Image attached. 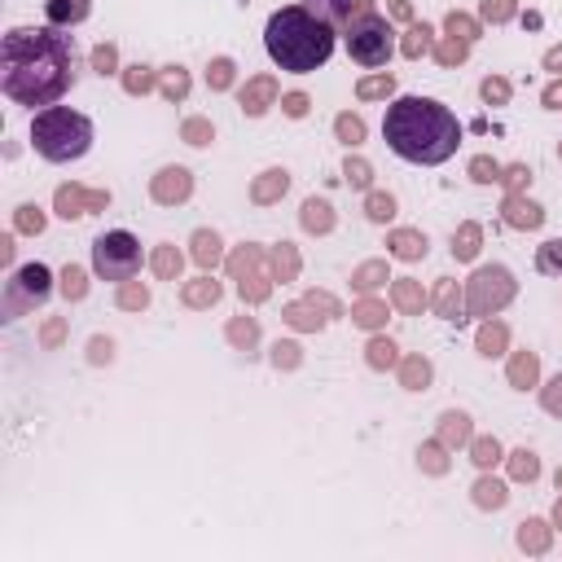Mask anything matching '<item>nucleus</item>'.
I'll use <instances>...</instances> for the list:
<instances>
[{"instance_id":"obj_1","label":"nucleus","mask_w":562,"mask_h":562,"mask_svg":"<svg viewBox=\"0 0 562 562\" xmlns=\"http://www.w3.org/2000/svg\"><path fill=\"white\" fill-rule=\"evenodd\" d=\"M79 48L61 26H13L0 40V92L13 105H57L75 83Z\"/></svg>"},{"instance_id":"obj_2","label":"nucleus","mask_w":562,"mask_h":562,"mask_svg":"<svg viewBox=\"0 0 562 562\" xmlns=\"http://www.w3.org/2000/svg\"><path fill=\"white\" fill-rule=\"evenodd\" d=\"M382 140H386V149L395 158H404L413 167H439V162H448L457 154L461 123L443 101L404 92L382 114Z\"/></svg>"},{"instance_id":"obj_3","label":"nucleus","mask_w":562,"mask_h":562,"mask_svg":"<svg viewBox=\"0 0 562 562\" xmlns=\"http://www.w3.org/2000/svg\"><path fill=\"white\" fill-rule=\"evenodd\" d=\"M338 31L303 4H281L263 26V53L285 75H312L334 57Z\"/></svg>"},{"instance_id":"obj_4","label":"nucleus","mask_w":562,"mask_h":562,"mask_svg":"<svg viewBox=\"0 0 562 562\" xmlns=\"http://www.w3.org/2000/svg\"><path fill=\"white\" fill-rule=\"evenodd\" d=\"M92 119L70 105H44L31 114V149L44 162H79L92 149Z\"/></svg>"},{"instance_id":"obj_5","label":"nucleus","mask_w":562,"mask_h":562,"mask_svg":"<svg viewBox=\"0 0 562 562\" xmlns=\"http://www.w3.org/2000/svg\"><path fill=\"white\" fill-rule=\"evenodd\" d=\"M342 48H347V57H351L356 66L378 70V66H386L391 53H395V31H391V22H386L382 13H360V18L347 22Z\"/></svg>"},{"instance_id":"obj_6","label":"nucleus","mask_w":562,"mask_h":562,"mask_svg":"<svg viewBox=\"0 0 562 562\" xmlns=\"http://www.w3.org/2000/svg\"><path fill=\"white\" fill-rule=\"evenodd\" d=\"M140 241L127 233V228H110V233H101L97 241H92V272L101 277V281H132L136 272H140Z\"/></svg>"},{"instance_id":"obj_7","label":"nucleus","mask_w":562,"mask_h":562,"mask_svg":"<svg viewBox=\"0 0 562 562\" xmlns=\"http://www.w3.org/2000/svg\"><path fill=\"white\" fill-rule=\"evenodd\" d=\"M53 294V272L44 263H22L9 281V321L22 312V307H40L44 299Z\"/></svg>"},{"instance_id":"obj_8","label":"nucleus","mask_w":562,"mask_h":562,"mask_svg":"<svg viewBox=\"0 0 562 562\" xmlns=\"http://www.w3.org/2000/svg\"><path fill=\"white\" fill-rule=\"evenodd\" d=\"M88 9H92V0H44V13H48V26H75V22H83L88 18Z\"/></svg>"},{"instance_id":"obj_9","label":"nucleus","mask_w":562,"mask_h":562,"mask_svg":"<svg viewBox=\"0 0 562 562\" xmlns=\"http://www.w3.org/2000/svg\"><path fill=\"white\" fill-rule=\"evenodd\" d=\"M303 9H312L316 18H325L329 26H342V22H351V9H356V0H299Z\"/></svg>"},{"instance_id":"obj_10","label":"nucleus","mask_w":562,"mask_h":562,"mask_svg":"<svg viewBox=\"0 0 562 562\" xmlns=\"http://www.w3.org/2000/svg\"><path fill=\"white\" fill-rule=\"evenodd\" d=\"M540 268H544V272H553V268H562V241H549V250L540 255Z\"/></svg>"}]
</instances>
